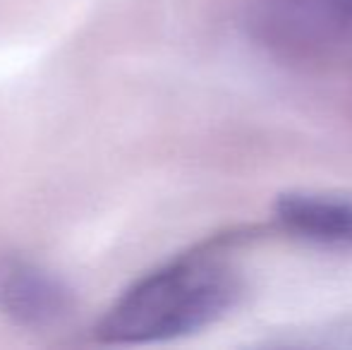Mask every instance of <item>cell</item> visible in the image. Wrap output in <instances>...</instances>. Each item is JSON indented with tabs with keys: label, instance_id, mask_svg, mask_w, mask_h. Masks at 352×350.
Segmentation results:
<instances>
[{
	"label": "cell",
	"instance_id": "cell-1",
	"mask_svg": "<svg viewBox=\"0 0 352 350\" xmlns=\"http://www.w3.org/2000/svg\"><path fill=\"white\" fill-rule=\"evenodd\" d=\"M240 295L235 269L211 248L180 254L130 285L94 329L98 343L135 346L201 331Z\"/></svg>",
	"mask_w": 352,
	"mask_h": 350
},
{
	"label": "cell",
	"instance_id": "cell-2",
	"mask_svg": "<svg viewBox=\"0 0 352 350\" xmlns=\"http://www.w3.org/2000/svg\"><path fill=\"white\" fill-rule=\"evenodd\" d=\"M252 27L290 51H321L352 41V0H254Z\"/></svg>",
	"mask_w": 352,
	"mask_h": 350
},
{
	"label": "cell",
	"instance_id": "cell-4",
	"mask_svg": "<svg viewBox=\"0 0 352 350\" xmlns=\"http://www.w3.org/2000/svg\"><path fill=\"white\" fill-rule=\"evenodd\" d=\"M274 216L290 233L314 243H352V201L319 192H285L274 201Z\"/></svg>",
	"mask_w": 352,
	"mask_h": 350
},
{
	"label": "cell",
	"instance_id": "cell-3",
	"mask_svg": "<svg viewBox=\"0 0 352 350\" xmlns=\"http://www.w3.org/2000/svg\"><path fill=\"white\" fill-rule=\"evenodd\" d=\"M72 309V293L58 276L24 257H0V312L27 329L58 324Z\"/></svg>",
	"mask_w": 352,
	"mask_h": 350
}]
</instances>
